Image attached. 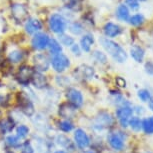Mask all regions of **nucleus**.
<instances>
[{"label": "nucleus", "instance_id": "2f4dec72", "mask_svg": "<svg viewBox=\"0 0 153 153\" xmlns=\"http://www.w3.org/2000/svg\"><path fill=\"white\" fill-rule=\"evenodd\" d=\"M58 39V41L60 42V44L63 46V48L66 47V48H70L74 43H76V40L72 35L70 34H67V33H63L61 35H58L56 37Z\"/></svg>", "mask_w": 153, "mask_h": 153}, {"label": "nucleus", "instance_id": "393cba45", "mask_svg": "<svg viewBox=\"0 0 153 153\" xmlns=\"http://www.w3.org/2000/svg\"><path fill=\"white\" fill-rule=\"evenodd\" d=\"M94 43H95V38H94L93 34L84 33L83 35H81V37H80L78 44L80 46V48H81L82 52L90 53Z\"/></svg>", "mask_w": 153, "mask_h": 153}, {"label": "nucleus", "instance_id": "aec40b11", "mask_svg": "<svg viewBox=\"0 0 153 153\" xmlns=\"http://www.w3.org/2000/svg\"><path fill=\"white\" fill-rule=\"evenodd\" d=\"M22 140L19 137H17L14 133H10L0 139L2 150H11V151L18 152Z\"/></svg>", "mask_w": 153, "mask_h": 153}, {"label": "nucleus", "instance_id": "f8f14e48", "mask_svg": "<svg viewBox=\"0 0 153 153\" xmlns=\"http://www.w3.org/2000/svg\"><path fill=\"white\" fill-rule=\"evenodd\" d=\"M80 111L76 109L74 106L69 104L67 101L62 100L56 106L55 111H54V116L61 119H70L76 121L79 118Z\"/></svg>", "mask_w": 153, "mask_h": 153}, {"label": "nucleus", "instance_id": "0eeeda50", "mask_svg": "<svg viewBox=\"0 0 153 153\" xmlns=\"http://www.w3.org/2000/svg\"><path fill=\"white\" fill-rule=\"evenodd\" d=\"M71 138L79 152L90 149L92 143V137L84 127L76 126L74 131L71 133Z\"/></svg>", "mask_w": 153, "mask_h": 153}, {"label": "nucleus", "instance_id": "3c124183", "mask_svg": "<svg viewBox=\"0 0 153 153\" xmlns=\"http://www.w3.org/2000/svg\"><path fill=\"white\" fill-rule=\"evenodd\" d=\"M144 153H152V152H144Z\"/></svg>", "mask_w": 153, "mask_h": 153}, {"label": "nucleus", "instance_id": "79ce46f5", "mask_svg": "<svg viewBox=\"0 0 153 153\" xmlns=\"http://www.w3.org/2000/svg\"><path fill=\"white\" fill-rule=\"evenodd\" d=\"M133 111H134V113H136L138 115V116L145 113V109H144L142 106H139V105H136L135 107H133Z\"/></svg>", "mask_w": 153, "mask_h": 153}, {"label": "nucleus", "instance_id": "cd10ccee", "mask_svg": "<svg viewBox=\"0 0 153 153\" xmlns=\"http://www.w3.org/2000/svg\"><path fill=\"white\" fill-rule=\"evenodd\" d=\"M67 30L72 36H81L84 34V26L79 21H72L68 23Z\"/></svg>", "mask_w": 153, "mask_h": 153}, {"label": "nucleus", "instance_id": "a878e982", "mask_svg": "<svg viewBox=\"0 0 153 153\" xmlns=\"http://www.w3.org/2000/svg\"><path fill=\"white\" fill-rule=\"evenodd\" d=\"M103 33H104V37H107L109 39L115 38V37L119 36L122 33V28L116 23L113 22H107L103 26Z\"/></svg>", "mask_w": 153, "mask_h": 153}, {"label": "nucleus", "instance_id": "7c9ffc66", "mask_svg": "<svg viewBox=\"0 0 153 153\" xmlns=\"http://www.w3.org/2000/svg\"><path fill=\"white\" fill-rule=\"evenodd\" d=\"M91 57H92V59L94 60V62L99 65H106L108 62L107 54L101 50H98V49L94 50L93 52L91 53Z\"/></svg>", "mask_w": 153, "mask_h": 153}, {"label": "nucleus", "instance_id": "603ef678", "mask_svg": "<svg viewBox=\"0 0 153 153\" xmlns=\"http://www.w3.org/2000/svg\"><path fill=\"white\" fill-rule=\"evenodd\" d=\"M141 1H145V0H141Z\"/></svg>", "mask_w": 153, "mask_h": 153}, {"label": "nucleus", "instance_id": "c85d7f7f", "mask_svg": "<svg viewBox=\"0 0 153 153\" xmlns=\"http://www.w3.org/2000/svg\"><path fill=\"white\" fill-rule=\"evenodd\" d=\"M130 55L134 61H136L137 63H141L143 61L144 56H145V51L140 46L134 45L130 48Z\"/></svg>", "mask_w": 153, "mask_h": 153}, {"label": "nucleus", "instance_id": "dca6fc26", "mask_svg": "<svg viewBox=\"0 0 153 153\" xmlns=\"http://www.w3.org/2000/svg\"><path fill=\"white\" fill-rule=\"evenodd\" d=\"M53 142L55 144L56 148L66 150L69 153H80L75 146L73 140L71 138V135L57 132L53 137Z\"/></svg>", "mask_w": 153, "mask_h": 153}, {"label": "nucleus", "instance_id": "9b49d317", "mask_svg": "<svg viewBox=\"0 0 153 153\" xmlns=\"http://www.w3.org/2000/svg\"><path fill=\"white\" fill-rule=\"evenodd\" d=\"M50 67L54 74H66L71 68L70 57L64 52L50 56Z\"/></svg>", "mask_w": 153, "mask_h": 153}, {"label": "nucleus", "instance_id": "c756f323", "mask_svg": "<svg viewBox=\"0 0 153 153\" xmlns=\"http://www.w3.org/2000/svg\"><path fill=\"white\" fill-rule=\"evenodd\" d=\"M115 16L117 17L118 20L120 21H128L130 18L129 15V8L126 6L125 4H120L118 5L116 8V12H115Z\"/></svg>", "mask_w": 153, "mask_h": 153}, {"label": "nucleus", "instance_id": "6ab92c4d", "mask_svg": "<svg viewBox=\"0 0 153 153\" xmlns=\"http://www.w3.org/2000/svg\"><path fill=\"white\" fill-rule=\"evenodd\" d=\"M11 16L14 21L17 23H23L29 18V11L28 8L22 3H13L11 4Z\"/></svg>", "mask_w": 153, "mask_h": 153}, {"label": "nucleus", "instance_id": "f704fd0d", "mask_svg": "<svg viewBox=\"0 0 153 153\" xmlns=\"http://www.w3.org/2000/svg\"><path fill=\"white\" fill-rule=\"evenodd\" d=\"M142 129L146 134H153V116L146 117L142 120Z\"/></svg>", "mask_w": 153, "mask_h": 153}, {"label": "nucleus", "instance_id": "c9c22d12", "mask_svg": "<svg viewBox=\"0 0 153 153\" xmlns=\"http://www.w3.org/2000/svg\"><path fill=\"white\" fill-rule=\"evenodd\" d=\"M128 22L130 23L132 26H139L144 22V16L142 14H134L129 18Z\"/></svg>", "mask_w": 153, "mask_h": 153}, {"label": "nucleus", "instance_id": "f03ea898", "mask_svg": "<svg viewBox=\"0 0 153 153\" xmlns=\"http://www.w3.org/2000/svg\"><path fill=\"white\" fill-rule=\"evenodd\" d=\"M13 107L21 112L26 119L29 121L38 110V106L31 100L24 89H17L14 92V105Z\"/></svg>", "mask_w": 153, "mask_h": 153}, {"label": "nucleus", "instance_id": "20e7f679", "mask_svg": "<svg viewBox=\"0 0 153 153\" xmlns=\"http://www.w3.org/2000/svg\"><path fill=\"white\" fill-rule=\"evenodd\" d=\"M35 70L29 63H23V64L17 66L12 76L13 82L18 87V89H26L30 87L31 79Z\"/></svg>", "mask_w": 153, "mask_h": 153}, {"label": "nucleus", "instance_id": "7ed1b4c3", "mask_svg": "<svg viewBox=\"0 0 153 153\" xmlns=\"http://www.w3.org/2000/svg\"><path fill=\"white\" fill-rule=\"evenodd\" d=\"M99 44L115 62L122 64V63L127 61L128 55H127L125 49L118 44L117 42H115L114 40L102 36L99 37Z\"/></svg>", "mask_w": 153, "mask_h": 153}, {"label": "nucleus", "instance_id": "58836bf2", "mask_svg": "<svg viewBox=\"0 0 153 153\" xmlns=\"http://www.w3.org/2000/svg\"><path fill=\"white\" fill-rule=\"evenodd\" d=\"M66 8L71 10H76V7L79 6L80 0H63Z\"/></svg>", "mask_w": 153, "mask_h": 153}, {"label": "nucleus", "instance_id": "c03bdc74", "mask_svg": "<svg viewBox=\"0 0 153 153\" xmlns=\"http://www.w3.org/2000/svg\"><path fill=\"white\" fill-rule=\"evenodd\" d=\"M52 153H69V152H67V151H66V150H63V149L56 148L55 150H53Z\"/></svg>", "mask_w": 153, "mask_h": 153}, {"label": "nucleus", "instance_id": "4be33fe9", "mask_svg": "<svg viewBox=\"0 0 153 153\" xmlns=\"http://www.w3.org/2000/svg\"><path fill=\"white\" fill-rule=\"evenodd\" d=\"M40 31H43V23L38 18L29 17L24 22V32L26 33V35L33 36Z\"/></svg>", "mask_w": 153, "mask_h": 153}, {"label": "nucleus", "instance_id": "4c0bfd02", "mask_svg": "<svg viewBox=\"0 0 153 153\" xmlns=\"http://www.w3.org/2000/svg\"><path fill=\"white\" fill-rule=\"evenodd\" d=\"M69 50H70V53L72 55H74L75 57H80L83 53L78 43H74V44L69 48Z\"/></svg>", "mask_w": 153, "mask_h": 153}, {"label": "nucleus", "instance_id": "a211bd4d", "mask_svg": "<svg viewBox=\"0 0 153 153\" xmlns=\"http://www.w3.org/2000/svg\"><path fill=\"white\" fill-rule=\"evenodd\" d=\"M53 126L55 130L59 133H64L71 135L74 129L76 128L77 124L76 121L70 120V119H61V118L53 117Z\"/></svg>", "mask_w": 153, "mask_h": 153}, {"label": "nucleus", "instance_id": "8fccbe9b", "mask_svg": "<svg viewBox=\"0 0 153 153\" xmlns=\"http://www.w3.org/2000/svg\"><path fill=\"white\" fill-rule=\"evenodd\" d=\"M43 153H52V151H47V150H46V151H44Z\"/></svg>", "mask_w": 153, "mask_h": 153}, {"label": "nucleus", "instance_id": "ea45409f", "mask_svg": "<svg viewBox=\"0 0 153 153\" xmlns=\"http://www.w3.org/2000/svg\"><path fill=\"white\" fill-rule=\"evenodd\" d=\"M125 5L132 10H137L140 7L139 0H125Z\"/></svg>", "mask_w": 153, "mask_h": 153}, {"label": "nucleus", "instance_id": "4468645a", "mask_svg": "<svg viewBox=\"0 0 153 153\" xmlns=\"http://www.w3.org/2000/svg\"><path fill=\"white\" fill-rule=\"evenodd\" d=\"M50 39L51 36L47 32L40 31V32L31 36L29 42L30 49L34 52H46Z\"/></svg>", "mask_w": 153, "mask_h": 153}, {"label": "nucleus", "instance_id": "6e6552de", "mask_svg": "<svg viewBox=\"0 0 153 153\" xmlns=\"http://www.w3.org/2000/svg\"><path fill=\"white\" fill-rule=\"evenodd\" d=\"M127 135L122 130L111 129L106 133V143L112 151L121 152L125 148Z\"/></svg>", "mask_w": 153, "mask_h": 153}, {"label": "nucleus", "instance_id": "a18cd8bd", "mask_svg": "<svg viewBox=\"0 0 153 153\" xmlns=\"http://www.w3.org/2000/svg\"><path fill=\"white\" fill-rule=\"evenodd\" d=\"M148 107L153 112V97H151V99L148 101Z\"/></svg>", "mask_w": 153, "mask_h": 153}, {"label": "nucleus", "instance_id": "b1692460", "mask_svg": "<svg viewBox=\"0 0 153 153\" xmlns=\"http://www.w3.org/2000/svg\"><path fill=\"white\" fill-rule=\"evenodd\" d=\"M15 126L16 124L6 114H4L2 117H0V139L8 134L13 133Z\"/></svg>", "mask_w": 153, "mask_h": 153}, {"label": "nucleus", "instance_id": "de8ad7c7", "mask_svg": "<svg viewBox=\"0 0 153 153\" xmlns=\"http://www.w3.org/2000/svg\"><path fill=\"white\" fill-rule=\"evenodd\" d=\"M4 51V46L0 43V56H1V54H2V52Z\"/></svg>", "mask_w": 153, "mask_h": 153}, {"label": "nucleus", "instance_id": "a19ab883", "mask_svg": "<svg viewBox=\"0 0 153 153\" xmlns=\"http://www.w3.org/2000/svg\"><path fill=\"white\" fill-rule=\"evenodd\" d=\"M115 82H116V85L118 86V87H121V88H125L126 87L125 79L122 78L121 76H117L116 79H115Z\"/></svg>", "mask_w": 153, "mask_h": 153}, {"label": "nucleus", "instance_id": "f257e3e1", "mask_svg": "<svg viewBox=\"0 0 153 153\" xmlns=\"http://www.w3.org/2000/svg\"><path fill=\"white\" fill-rule=\"evenodd\" d=\"M116 120L114 114L106 109H101L91 118L90 128L95 135L100 136L101 134L107 133L108 131L113 129Z\"/></svg>", "mask_w": 153, "mask_h": 153}, {"label": "nucleus", "instance_id": "9d476101", "mask_svg": "<svg viewBox=\"0 0 153 153\" xmlns=\"http://www.w3.org/2000/svg\"><path fill=\"white\" fill-rule=\"evenodd\" d=\"M48 29L56 36L65 33L68 28V19L62 13H52L48 18Z\"/></svg>", "mask_w": 153, "mask_h": 153}, {"label": "nucleus", "instance_id": "1a4fd4ad", "mask_svg": "<svg viewBox=\"0 0 153 153\" xmlns=\"http://www.w3.org/2000/svg\"><path fill=\"white\" fill-rule=\"evenodd\" d=\"M29 64L36 72L48 74L51 71L50 67V55L47 52H35L29 57Z\"/></svg>", "mask_w": 153, "mask_h": 153}, {"label": "nucleus", "instance_id": "2eb2a0df", "mask_svg": "<svg viewBox=\"0 0 153 153\" xmlns=\"http://www.w3.org/2000/svg\"><path fill=\"white\" fill-rule=\"evenodd\" d=\"M70 76L74 82H86L90 81L95 76V69L91 65L81 64L75 67Z\"/></svg>", "mask_w": 153, "mask_h": 153}, {"label": "nucleus", "instance_id": "39448f33", "mask_svg": "<svg viewBox=\"0 0 153 153\" xmlns=\"http://www.w3.org/2000/svg\"><path fill=\"white\" fill-rule=\"evenodd\" d=\"M63 100L67 101L69 104L74 106L79 111L82 110V108L85 105V95L83 91L79 87L75 85H72L67 89H65L62 92Z\"/></svg>", "mask_w": 153, "mask_h": 153}, {"label": "nucleus", "instance_id": "5701e85b", "mask_svg": "<svg viewBox=\"0 0 153 153\" xmlns=\"http://www.w3.org/2000/svg\"><path fill=\"white\" fill-rule=\"evenodd\" d=\"M13 133L23 141V140L29 139L31 134L33 133V129L31 127L30 123L26 121V122H21L17 124L15 128H14Z\"/></svg>", "mask_w": 153, "mask_h": 153}, {"label": "nucleus", "instance_id": "bb28decb", "mask_svg": "<svg viewBox=\"0 0 153 153\" xmlns=\"http://www.w3.org/2000/svg\"><path fill=\"white\" fill-rule=\"evenodd\" d=\"M63 46L60 44V42L58 41V39L56 37H51L50 39V42H49V45H48V48H47V52L50 56H53V55H57V54H60L63 51Z\"/></svg>", "mask_w": 153, "mask_h": 153}, {"label": "nucleus", "instance_id": "473e14b6", "mask_svg": "<svg viewBox=\"0 0 153 153\" xmlns=\"http://www.w3.org/2000/svg\"><path fill=\"white\" fill-rule=\"evenodd\" d=\"M18 153H36V149L30 138L22 141L21 146H20L18 150Z\"/></svg>", "mask_w": 153, "mask_h": 153}, {"label": "nucleus", "instance_id": "ddd939ff", "mask_svg": "<svg viewBox=\"0 0 153 153\" xmlns=\"http://www.w3.org/2000/svg\"><path fill=\"white\" fill-rule=\"evenodd\" d=\"M134 111L133 107L129 102L124 103L123 105H120L116 107L114 112V117L116 122L119 124L122 129H126L128 127V122L130 118L133 116Z\"/></svg>", "mask_w": 153, "mask_h": 153}, {"label": "nucleus", "instance_id": "09e8293b", "mask_svg": "<svg viewBox=\"0 0 153 153\" xmlns=\"http://www.w3.org/2000/svg\"><path fill=\"white\" fill-rule=\"evenodd\" d=\"M2 153H18V152L11 151V150H2Z\"/></svg>", "mask_w": 153, "mask_h": 153}, {"label": "nucleus", "instance_id": "37998d69", "mask_svg": "<svg viewBox=\"0 0 153 153\" xmlns=\"http://www.w3.org/2000/svg\"><path fill=\"white\" fill-rule=\"evenodd\" d=\"M145 71L149 75H153V62L149 61L145 64Z\"/></svg>", "mask_w": 153, "mask_h": 153}, {"label": "nucleus", "instance_id": "412c9836", "mask_svg": "<svg viewBox=\"0 0 153 153\" xmlns=\"http://www.w3.org/2000/svg\"><path fill=\"white\" fill-rule=\"evenodd\" d=\"M51 83H52L54 87L59 89L62 92L68 87L74 85V81L72 79V77L67 74H54L51 77Z\"/></svg>", "mask_w": 153, "mask_h": 153}, {"label": "nucleus", "instance_id": "49530a36", "mask_svg": "<svg viewBox=\"0 0 153 153\" xmlns=\"http://www.w3.org/2000/svg\"><path fill=\"white\" fill-rule=\"evenodd\" d=\"M80 153H96V152H95L94 150H92V149H87V150H84V151H82Z\"/></svg>", "mask_w": 153, "mask_h": 153}, {"label": "nucleus", "instance_id": "f3484780", "mask_svg": "<svg viewBox=\"0 0 153 153\" xmlns=\"http://www.w3.org/2000/svg\"><path fill=\"white\" fill-rule=\"evenodd\" d=\"M52 85L51 83V76L48 74L41 73V72H34L33 77L31 79L30 87H32L34 90L41 93V92L45 91L48 87Z\"/></svg>", "mask_w": 153, "mask_h": 153}, {"label": "nucleus", "instance_id": "72a5a7b5", "mask_svg": "<svg viewBox=\"0 0 153 153\" xmlns=\"http://www.w3.org/2000/svg\"><path fill=\"white\" fill-rule=\"evenodd\" d=\"M128 127L133 132L138 133L142 129V120L138 116H132L128 122Z\"/></svg>", "mask_w": 153, "mask_h": 153}, {"label": "nucleus", "instance_id": "423d86ee", "mask_svg": "<svg viewBox=\"0 0 153 153\" xmlns=\"http://www.w3.org/2000/svg\"><path fill=\"white\" fill-rule=\"evenodd\" d=\"M4 58L14 67L26 63V59L30 57L29 50L18 46H12L8 49H4Z\"/></svg>", "mask_w": 153, "mask_h": 153}, {"label": "nucleus", "instance_id": "e433bc0d", "mask_svg": "<svg viewBox=\"0 0 153 153\" xmlns=\"http://www.w3.org/2000/svg\"><path fill=\"white\" fill-rule=\"evenodd\" d=\"M137 96L138 98L142 101V102H148V101L151 99V93L148 89H139L137 92Z\"/></svg>", "mask_w": 153, "mask_h": 153}]
</instances>
